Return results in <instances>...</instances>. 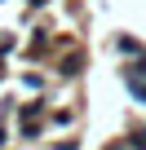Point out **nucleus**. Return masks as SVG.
<instances>
[{"instance_id": "obj_4", "label": "nucleus", "mask_w": 146, "mask_h": 150, "mask_svg": "<svg viewBox=\"0 0 146 150\" xmlns=\"http://www.w3.org/2000/svg\"><path fill=\"white\" fill-rule=\"evenodd\" d=\"M36 115H44V97H36V102H27V106H18V119H22V124H31Z\"/></svg>"}, {"instance_id": "obj_3", "label": "nucleus", "mask_w": 146, "mask_h": 150, "mask_svg": "<svg viewBox=\"0 0 146 150\" xmlns=\"http://www.w3.org/2000/svg\"><path fill=\"white\" fill-rule=\"evenodd\" d=\"M80 71H84V53H71V57H66V62L58 66V75H66V80H75Z\"/></svg>"}, {"instance_id": "obj_6", "label": "nucleus", "mask_w": 146, "mask_h": 150, "mask_svg": "<svg viewBox=\"0 0 146 150\" xmlns=\"http://www.w3.org/2000/svg\"><path fill=\"white\" fill-rule=\"evenodd\" d=\"M5 141H9V132H5V124H0V146H5Z\"/></svg>"}, {"instance_id": "obj_2", "label": "nucleus", "mask_w": 146, "mask_h": 150, "mask_svg": "<svg viewBox=\"0 0 146 150\" xmlns=\"http://www.w3.org/2000/svg\"><path fill=\"white\" fill-rule=\"evenodd\" d=\"M115 49H120V53H128L133 62H137V57H146V49H142V40H133V35H115Z\"/></svg>"}, {"instance_id": "obj_1", "label": "nucleus", "mask_w": 146, "mask_h": 150, "mask_svg": "<svg viewBox=\"0 0 146 150\" xmlns=\"http://www.w3.org/2000/svg\"><path fill=\"white\" fill-rule=\"evenodd\" d=\"M120 80H124V84H146V57H137V62L120 66Z\"/></svg>"}, {"instance_id": "obj_5", "label": "nucleus", "mask_w": 146, "mask_h": 150, "mask_svg": "<svg viewBox=\"0 0 146 150\" xmlns=\"http://www.w3.org/2000/svg\"><path fill=\"white\" fill-rule=\"evenodd\" d=\"M124 88H128V93H133L137 102H146V84H124Z\"/></svg>"}]
</instances>
